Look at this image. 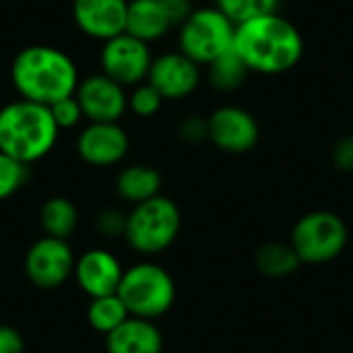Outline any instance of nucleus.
<instances>
[{
	"label": "nucleus",
	"instance_id": "obj_1",
	"mask_svg": "<svg viewBox=\"0 0 353 353\" xmlns=\"http://www.w3.org/2000/svg\"><path fill=\"white\" fill-rule=\"evenodd\" d=\"M234 52L250 72L283 74L304 56V37L279 12L246 21L236 27Z\"/></svg>",
	"mask_w": 353,
	"mask_h": 353
},
{
	"label": "nucleus",
	"instance_id": "obj_2",
	"mask_svg": "<svg viewBox=\"0 0 353 353\" xmlns=\"http://www.w3.org/2000/svg\"><path fill=\"white\" fill-rule=\"evenodd\" d=\"M10 81L21 99L52 105L77 93L79 70L72 58L54 46H27L10 64Z\"/></svg>",
	"mask_w": 353,
	"mask_h": 353
},
{
	"label": "nucleus",
	"instance_id": "obj_3",
	"mask_svg": "<svg viewBox=\"0 0 353 353\" xmlns=\"http://www.w3.org/2000/svg\"><path fill=\"white\" fill-rule=\"evenodd\" d=\"M58 132L48 105L17 99L0 108V151L27 165L54 149Z\"/></svg>",
	"mask_w": 353,
	"mask_h": 353
},
{
	"label": "nucleus",
	"instance_id": "obj_4",
	"mask_svg": "<svg viewBox=\"0 0 353 353\" xmlns=\"http://www.w3.org/2000/svg\"><path fill=\"white\" fill-rule=\"evenodd\" d=\"M180 228L182 215L178 205L172 199L157 194L132 207L126 215L124 238L128 246L141 254H159L176 242Z\"/></svg>",
	"mask_w": 353,
	"mask_h": 353
},
{
	"label": "nucleus",
	"instance_id": "obj_5",
	"mask_svg": "<svg viewBox=\"0 0 353 353\" xmlns=\"http://www.w3.org/2000/svg\"><path fill=\"white\" fill-rule=\"evenodd\" d=\"M118 296L130 316L155 321L174 306L176 283L161 265L145 261L124 269Z\"/></svg>",
	"mask_w": 353,
	"mask_h": 353
},
{
	"label": "nucleus",
	"instance_id": "obj_6",
	"mask_svg": "<svg viewBox=\"0 0 353 353\" xmlns=\"http://www.w3.org/2000/svg\"><path fill=\"white\" fill-rule=\"evenodd\" d=\"M236 25L217 8H196L180 25L178 46L184 56L201 64H211L234 48Z\"/></svg>",
	"mask_w": 353,
	"mask_h": 353
},
{
	"label": "nucleus",
	"instance_id": "obj_7",
	"mask_svg": "<svg viewBox=\"0 0 353 353\" xmlns=\"http://www.w3.org/2000/svg\"><path fill=\"white\" fill-rule=\"evenodd\" d=\"M347 225L331 211H312L292 230V246L302 263L323 265L335 261L347 246Z\"/></svg>",
	"mask_w": 353,
	"mask_h": 353
},
{
	"label": "nucleus",
	"instance_id": "obj_8",
	"mask_svg": "<svg viewBox=\"0 0 353 353\" xmlns=\"http://www.w3.org/2000/svg\"><path fill=\"white\" fill-rule=\"evenodd\" d=\"M99 60L101 72L122 87H137L145 83L153 64L149 43L128 35L126 31L103 41Z\"/></svg>",
	"mask_w": 353,
	"mask_h": 353
},
{
	"label": "nucleus",
	"instance_id": "obj_9",
	"mask_svg": "<svg viewBox=\"0 0 353 353\" xmlns=\"http://www.w3.org/2000/svg\"><path fill=\"white\" fill-rule=\"evenodd\" d=\"M74 254L66 240L43 236L25 254V275L39 290H56L74 273Z\"/></svg>",
	"mask_w": 353,
	"mask_h": 353
},
{
	"label": "nucleus",
	"instance_id": "obj_10",
	"mask_svg": "<svg viewBox=\"0 0 353 353\" xmlns=\"http://www.w3.org/2000/svg\"><path fill=\"white\" fill-rule=\"evenodd\" d=\"M207 126H209V141L217 149L234 155L252 151L261 137L256 118L240 105L217 108L207 118Z\"/></svg>",
	"mask_w": 353,
	"mask_h": 353
},
{
	"label": "nucleus",
	"instance_id": "obj_11",
	"mask_svg": "<svg viewBox=\"0 0 353 353\" xmlns=\"http://www.w3.org/2000/svg\"><path fill=\"white\" fill-rule=\"evenodd\" d=\"M124 89L126 87L99 72L83 79L74 95L89 122H118L128 108V95Z\"/></svg>",
	"mask_w": 353,
	"mask_h": 353
},
{
	"label": "nucleus",
	"instance_id": "obj_12",
	"mask_svg": "<svg viewBox=\"0 0 353 353\" xmlns=\"http://www.w3.org/2000/svg\"><path fill=\"white\" fill-rule=\"evenodd\" d=\"M128 147V134L118 122H89L77 139L79 157L95 168L120 163L126 157Z\"/></svg>",
	"mask_w": 353,
	"mask_h": 353
},
{
	"label": "nucleus",
	"instance_id": "obj_13",
	"mask_svg": "<svg viewBox=\"0 0 353 353\" xmlns=\"http://www.w3.org/2000/svg\"><path fill=\"white\" fill-rule=\"evenodd\" d=\"M147 83H151L163 99H184L201 83V68L180 50L153 58Z\"/></svg>",
	"mask_w": 353,
	"mask_h": 353
},
{
	"label": "nucleus",
	"instance_id": "obj_14",
	"mask_svg": "<svg viewBox=\"0 0 353 353\" xmlns=\"http://www.w3.org/2000/svg\"><path fill=\"white\" fill-rule=\"evenodd\" d=\"M124 269L116 254L105 248H91L83 252L74 263L72 277L77 279L79 288L93 300L118 294Z\"/></svg>",
	"mask_w": 353,
	"mask_h": 353
},
{
	"label": "nucleus",
	"instance_id": "obj_15",
	"mask_svg": "<svg viewBox=\"0 0 353 353\" xmlns=\"http://www.w3.org/2000/svg\"><path fill=\"white\" fill-rule=\"evenodd\" d=\"M130 0H72L77 27L93 39L108 41L126 31Z\"/></svg>",
	"mask_w": 353,
	"mask_h": 353
},
{
	"label": "nucleus",
	"instance_id": "obj_16",
	"mask_svg": "<svg viewBox=\"0 0 353 353\" xmlns=\"http://www.w3.org/2000/svg\"><path fill=\"white\" fill-rule=\"evenodd\" d=\"M163 335L153 321L130 316L105 335L108 353H161Z\"/></svg>",
	"mask_w": 353,
	"mask_h": 353
},
{
	"label": "nucleus",
	"instance_id": "obj_17",
	"mask_svg": "<svg viewBox=\"0 0 353 353\" xmlns=\"http://www.w3.org/2000/svg\"><path fill=\"white\" fill-rule=\"evenodd\" d=\"M170 14L163 6V0H130L126 14V33L151 43L161 39L172 29Z\"/></svg>",
	"mask_w": 353,
	"mask_h": 353
},
{
	"label": "nucleus",
	"instance_id": "obj_18",
	"mask_svg": "<svg viewBox=\"0 0 353 353\" xmlns=\"http://www.w3.org/2000/svg\"><path fill=\"white\" fill-rule=\"evenodd\" d=\"M118 194L128 203H145L159 194L161 190V174L151 165H128L118 174L116 180Z\"/></svg>",
	"mask_w": 353,
	"mask_h": 353
},
{
	"label": "nucleus",
	"instance_id": "obj_19",
	"mask_svg": "<svg viewBox=\"0 0 353 353\" xmlns=\"http://www.w3.org/2000/svg\"><path fill=\"white\" fill-rule=\"evenodd\" d=\"M39 221L46 236L66 240L74 234L79 225V211L72 201L64 196H52L41 205Z\"/></svg>",
	"mask_w": 353,
	"mask_h": 353
},
{
	"label": "nucleus",
	"instance_id": "obj_20",
	"mask_svg": "<svg viewBox=\"0 0 353 353\" xmlns=\"http://www.w3.org/2000/svg\"><path fill=\"white\" fill-rule=\"evenodd\" d=\"M254 265L265 277L281 279V277L294 275L298 267L302 265V261L296 254L292 244L269 242V244H263L259 252L254 254Z\"/></svg>",
	"mask_w": 353,
	"mask_h": 353
},
{
	"label": "nucleus",
	"instance_id": "obj_21",
	"mask_svg": "<svg viewBox=\"0 0 353 353\" xmlns=\"http://www.w3.org/2000/svg\"><path fill=\"white\" fill-rule=\"evenodd\" d=\"M126 319H130L128 308L120 300L118 294L103 296V298H93L89 308H87V323L93 331L101 335H110L116 331Z\"/></svg>",
	"mask_w": 353,
	"mask_h": 353
},
{
	"label": "nucleus",
	"instance_id": "obj_22",
	"mask_svg": "<svg viewBox=\"0 0 353 353\" xmlns=\"http://www.w3.org/2000/svg\"><path fill=\"white\" fill-rule=\"evenodd\" d=\"M248 72L250 70L234 52V48L209 64V81L217 91H236L238 87H242Z\"/></svg>",
	"mask_w": 353,
	"mask_h": 353
},
{
	"label": "nucleus",
	"instance_id": "obj_23",
	"mask_svg": "<svg viewBox=\"0 0 353 353\" xmlns=\"http://www.w3.org/2000/svg\"><path fill=\"white\" fill-rule=\"evenodd\" d=\"M215 6L238 27L246 21L277 12L279 0H215Z\"/></svg>",
	"mask_w": 353,
	"mask_h": 353
},
{
	"label": "nucleus",
	"instance_id": "obj_24",
	"mask_svg": "<svg viewBox=\"0 0 353 353\" xmlns=\"http://www.w3.org/2000/svg\"><path fill=\"white\" fill-rule=\"evenodd\" d=\"M29 178V165L0 151V201L17 194Z\"/></svg>",
	"mask_w": 353,
	"mask_h": 353
},
{
	"label": "nucleus",
	"instance_id": "obj_25",
	"mask_svg": "<svg viewBox=\"0 0 353 353\" xmlns=\"http://www.w3.org/2000/svg\"><path fill=\"white\" fill-rule=\"evenodd\" d=\"M165 99L161 97V93L151 85V83H141L132 89V93L128 95V108L132 110L134 116L139 118H151L161 110V103Z\"/></svg>",
	"mask_w": 353,
	"mask_h": 353
},
{
	"label": "nucleus",
	"instance_id": "obj_26",
	"mask_svg": "<svg viewBox=\"0 0 353 353\" xmlns=\"http://www.w3.org/2000/svg\"><path fill=\"white\" fill-rule=\"evenodd\" d=\"M50 112H52V118L58 128H74L85 118L77 95H70V97H64V99L52 103Z\"/></svg>",
	"mask_w": 353,
	"mask_h": 353
},
{
	"label": "nucleus",
	"instance_id": "obj_27",
	"mask_svg": "<svg viewBox=\"0 0 353 353\" xmlns=\"http://www.w3.org/2000/svg\"><path fill=\"white\" fill-rule=\"evenodd\" d=\"M95 228L103 236H124L126 230V215L118 209H103L95 217Z\"/></svg>",
	"mask_w": 353,
	"mask_h": 353
},
{
	"label": "nucleus",
	"instance_id": "obj_28",
	"mask_svg": "<svg viewBox=\"0 0 353 353\" xmlns=\"http://www.w3.org/2000/svg\"><path fill=\"white\" fill-rule=\"evenodd\" d=\"M178 134L184 143L188 145H199L203 143L205 139H209V126H207V120L201 118V116H190L186 120H182L180 128H178Z\"/></svg>",
	"mask_w": 353,
	"mask_h": 353
},
{
	"label": "nucleus",
	"instance_id": "obj_29",
	"mask_svg": "<svg viewBox=\"0 0 353 353\" xmlns=\"http://www.w3.org/2000/svg\"><path fill=\"white\" fill-rule=\"evenodd\" d=\"M333 163L341 172H347V174L353 172V134L341 139L333 147Z\"/></svg>",
	"mask_w": 353,
	"mask_h": 353
},
{
	"label": "nucleus",
	"instance_id": "obj_30",
	"mask_svg": "<svg viewBox=\"0 0 353 353\" xmlns=\"http://www.w3.org/2000/svg\"><path fill=\"white\" fill-rule=\"evenodd\" d=\"M0 353H25V341L14 327L0 325Z\"/></svg>",
	"mask_w": 353,
	"mask_h": 353
},
{
	"label": "nucleus",
	"instance_id": "obj_31",
	"mask_svg": "<svg viewBox=\"0 0 353 353\" xmlns=\"http://www.w3.org/2000/svg\"><path fill=\"white\" fill-rule=\"evenodd\" d=\"M163 6H165L174 27H180L192 14V10H194L190 0H163Z\"/></svg>",
	"mask_w": 353,
	"mask_h": 353
}]
</instances>
